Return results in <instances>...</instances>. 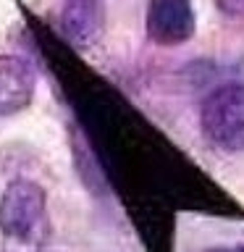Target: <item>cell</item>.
I'll return each instance as SVG.
<instances>
[{"label":"cell","mask_w":244,"mask_h":252,"mask_svg":"<svg viewBox=\"0 0 244 252\" xmlns=\"http://www.w3.org/2000/svg\"><path fill=\"white\" fill-rule=\"evenodd\" d=\"M205 139L220 153L244 150V84L215 87L200 108Z\"/></svg>","instance_id":"6da1fadb"},{"label":"cell","mask_w":244,"mask_h":252,"mask_svg":"<svg viewBox=\"0 0 244 252\" xmlns=\"http://www.w3.org/2000/svg\"><path fill=\"white\" fill-rule=\"evenodd\" d=\"M47 200L42 187L29 179H16L0 194V231L21 244L37 242L45 231Z\"/></svg>","instance_id":"7a4b0ae2"},{"label":"cell","mask_w":244,"mask_h":252,"mask_svg":"<svg viewBox=\"0 0 244 252\" xmlns=\"http://www.w3.org/2000/svg\"><path fill=\"white\" fill-rule=\"evenodd\" d=\"M147 37L157 45H181L194 34V8L189 0H150Z\"/></svg>","instance_id":"3957f363"},{"label":"cell","mask_w":244,"mask_h":252,"mask_svg":"<svg viewBox=\"0 0 244 252\" xmlns=\"http://www.w3.org/2000/svg\"><path fill=\"white\" fill-rule=\"evenodd\" d=\"M37 74L19 55H0V118L24 110L34 97Z\"/></svg>","instance_id":"277c9868"},{"label":"cell","mask_w":244,"mask_h":252,"mask_svg":"<svg viewBox=\"0 0 244 252\" xmlns=\"http://www.w3.org/2000/svg\"><path fill=\"white\" fill-rule=\"evenodd\" d=\"M105 0H66L63 3V32L76 45H92L102 29Z\"/></svg>","instance_id":"5b68a950"},{"label":"cell","mask_w":244,"mask_h":252,"mask_svg":"<svg viewBox=\"0 0 244 252\" xmlns=\"http://www.w3.org/2000/svg\"><path fill=\"white\" fill-rule=\"evenodd\" d=\"M215 3L231 16H244V0H215Z\"/></svg>","instance_id":"8992f818"},{"label":"cell","mask_w":244,"mask_h":252,"mask_svg":"<svg viewBox=\"0 0 244 252\" xmlns=\"http://www.w3.org/2000/svg\"><path fill=\"white\" fill-rule=\"evenodd\" d=\"M205 252H244V244H236V247H228V250H205Z\"/></svg>","instance_id":"52a82bcc"}]
</instances>
